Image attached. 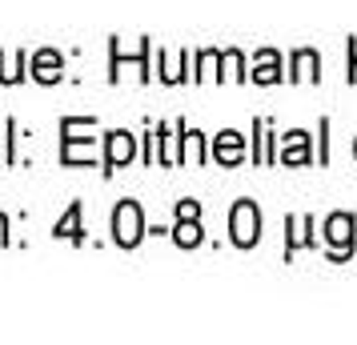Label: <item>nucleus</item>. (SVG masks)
<instances>
[{
    "instance_id": "1",
    "label": "nucleus",
    "mask_w": 357,
    "mask_h": 345,
    "mask_svg": "<svg viewBox=\"0 0 357 345\" xmlns=\"http://www.w3.org/2000/svg\"><path fill=\"white\" fill-rule=\"evenodd\" d=\"M145 237V217H141V205L137 201H121L113 209V241L116 245L132 249Z\"/></svg>"
},
{
    "instance_id": "2",
    "label": "nucleus",
    "mask_w": 357,
    "mask_h": 345,
    "mask_svg": "<svg viewBox=\"0 0 357 345\" xmlns=\"http://www.w3.org/2000/svg\"><path fill=\"white\" fill-rule=\"evenodd\" d=\"M229 233H233V245H257L261 241V213L253 201H237L233 205V213H229Z\"/></svg>"
},
{
    "instance_id": "3",
    "label": "nucleus",
    "mask_w": 357,
    "mask_h": 345,
    "mask_svg": "<svg viewBox=\"0 0 357 345\" xmlns=\"http://www.w3.org/2000/svg\"><path fill=\"white\" fill-rule=\"evenodd\" d=\"M325 241L333 245V257H349L357 249V241H354V217L349 213H333L329 221H325Z\"/></svg>"
},
{
    "instance_id": "4",
    "label": "nucleus",
    "mask_w": 357,
    "mask_h": 345,
    "mask_svg": "<svg viewBox=\"0 0 357 345\" xmlns=\"http://www.w3.org/2000/svg\"><path fill=\"white\" fill-rule=\"evenodd\" d=\"M132 153H137V141H132L125 129H116V132H109V157H105V173H113V169H121V164H129L132 161Z\"/></svg>"
},
{
    "instance_id": "5",
    "label": "nucleus",
    "mask_w": 357,
    "mask_h": 345,
    "mask_svg": "<svg viewBox=\"0 0 357 345\" xmlns=\"http://www.w3.org/2000/svg\"><path fill=\"white\" fill-rule=\"evenodd\" d=\"M213 157H217V161L221 164H237L245 157V141H241V132H221V137H217V141H213Z\"/></svg>"
},
{
    "instance_id": "6",
    "label": "nucleus",
    "mask_w": 357,
    "mask_h": 345,
    "mask_svg": "<svg viewBox=\"0 0 357 345\" xmlns=\"http://www.w3.org/2000/svg\"><path fill=\"white\" fill-rule=\"evenodd\" d=\"M61 68H65L61 52H52V49H40V52H36V61H33V77H36L40 84L61 81Z\"/></svg>"
},
{
    "instance_id": "7",
    "label": "nucleus",
    "mask_w": 357,
    "mask_h": 345,
    "mask_svg": "<svg viewBox=\"0 0 357 345\" xmlns=\"http://www.w3.org/2000/svg\"><path fill=\"white\" fill-rule=\"evenodd\" d=\"M253 81H257V84H277V81H281V56H277L273 49H261V52H257Z\"/></svg>"
},
{
    "instance_id": "8",
    "label": "nucleus",
    "mask_w": 357,
    "mask_h": 345,
    "mask_svg": "<svg viewBox=\"0 0 357 345\" xmlns=\"http://www.w3.org/2000/svg\"><path fill=\"white\" fill-rule=\"evenodd\" d=\"M317 77H321V56L313 49L293 52V81H317Z\"/></svg>"
},
{
    "instance_id": "9",
    "label": "nucleus",
    "mask_w": 357,
    "mask_h": 345,
    "mask_svg": "<svg viewBox=\"0 0 357 345\" xmlns=\"http://www.w3.org/2000/svg\"><path fill=\"white\" fill-rule=\"evenodd\" d=\"M281 161L285 164H305L309 161V137L301 129L285 137V145H281Z\"/></svg>"
},
{
    "instance_id": "10",
    "label": "nucleus",
    "mask_w": 357,
    "mask_h": 345,
    "mask_svg": "<svg viewBox=\"0 0 357 345\" xmlns=\"http://www.w3.org/2000/svg\"><path fill=\"white\" fill-rule=\"evenodd\" d=\"M56 237H65V241H84V229H81V205H77V201H73V205H68V213L61 217V221H56Z\"/></svg>"
},
{
    "instance_id": "11",
    "label": "nucleus",
    "mask_w": 357,
    "mask_h": 345,
    "mask_svg": "<svg viewBox=\"0 0 357 345\" xmlns=\"http://www.w3.org/2000/svg\"><path fill=\"white\" fill-rule=\"evenodd\" d=\"M173 241L185 249H197L201 245V225H197V217H181L177 229H173Z\"/></svg>"
},
{
    "instance_id": "12",
    "label": "nucleus",
    "mask_w": 357,
    "mask_h": 345,
    "mask_svg": "<svg viewBox=\"0 0 357 345\" xmlns=\"http://www.w3.org/2000/svg\"><path fill=\"white\" fill-rule=\"evenodd\" d=\"M181 161H189V164L205 161V137L197 129H185V153H181Z\"/></svg>"
},
{
    "instance_id": "13",
    "label": "nucleus",
    "mask_w": 357,
    "mask_h": 345,
    "mask_svg": "<svg viewBox=\"0 0 357 345\" xmlns=\"http://www.w3.org/2000/svg\"><path fill=\"white\" fill-rule=\"evenodd\" d=\"M20 68H24V56H4V52H0V81L4 84H17L20 77H24V72H20Z\"/></svg>"
},
{
    "instance_id": "14",
    "label": "nucleus",
    "mask_w": 357,
    "mask_h": 345,
    "mask_svg": "<svg viewBox=\"0 0 357 345\" xmlns=\"http://www.w3.org/2000/svg\"><path fill=\"white\" fill-rule=\"evenodd\" d=\"M289 229H293V237H289V249H285V253H293V249H301V245L313 241V237H309V217H293Z\"/></svg>"
},
{
    "instance_id": "15",
    "label": "nucleus",
    "mask_w": 357,
    "mask_h": 345,
    "mask_svg": "<svg viewBox=\"0 0 357 345\" xmlns=\"http://www.w3.org/2000/svg\"><path fill=\"white\" fill-rule=\"evenodd\" d=\"M221 61H225V68H229V72H225L229 81H245V61H241V52L229 49L225 56H221Z\"/></svg>"
},
{
    "instance_id": "16",
    "label": "nucleus",
    "mask_w": 357,
    "mask_h": 345,
    "mask_svg": "<svg viewBox=\"0 0 357 345\" xmlns=\"http://www.w3.org/2000/svg\"><path fill=\"white\" fill-rule=\"evenodd\" d=\"M213 65H217V52H201V72H197V77H201V81H205V77H213Z\"/></svg>"
},
{
    "instance_id": "17",
    "label": "nucleus",
    "mask_w": 357,
    "mask_h": 345,
    "mask_svg": "<svg viewBox=\"0 0 357 345\" xmlns=\"http://www.w3.org/2000/svg\"><path fill=\"white\" fill-rule=\"evenodd\" d=\"M177 217H201V205H197V201H181Z\"/></svg>"
},
{
    "instance_id": "18",
    "label": "nucleus",
    "mask_w": 357,
    "mask_h": 345,
    "mask_svg": "<svg viewBox=\"0 0 357 345\" xmlns=\"http://www.w3.org/2000/svg\"><path fill=\"white\" fill-rule=\"evenodd\" d=\"M4 229H8V221H4V217H0V245H4V241H8V233H4Z\"/></svg>"
},
{
    "instance_id": "19",
    "label": "nucleus",
    "mask_w": 357,
    "mask_h": 345,
    "mask_svg": "<svg viewBox=\"0 0 357 345\" xmlns=\"http://www.w3.org/2000/svg\"><path fill=\"white\" fill-rule=\"evenodd\" d=\"M354 153H357V148H354Z\"/></svg>"
}]
</instances>
